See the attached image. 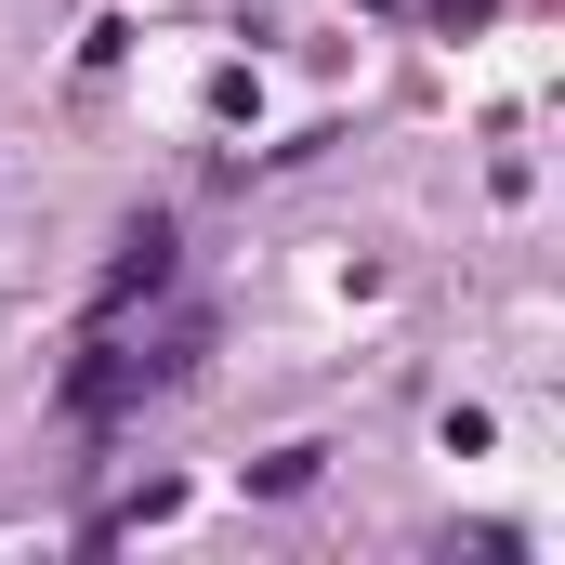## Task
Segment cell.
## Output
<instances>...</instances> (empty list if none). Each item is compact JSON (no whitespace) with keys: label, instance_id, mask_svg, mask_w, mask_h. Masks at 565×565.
<instances>
[{"label":"cell","instance_id":"cell-1","mask_svg":"<svg viewBox=\"0 0 565 565\" xmlns=\"http://www.w3.org/2000/svg\"><path fill=\"white\" fill-rule=\"evenodd\" d=\"M184 355H198V316L184 329H158V342H132L119 316H93V342H79V369H66V408L106 434V422H132L145 395H171L184 382Z\"/></svg>","mask_w":565,"mask_h":565},{"label":"cell","instance_id":"cell-2","mask_svg":"<svg viewBox=\"0 0 565 565\" xmlns=\"http://www.w3.org/2000/svg\"><path fill=\"white\" fill-rule=\"evenodd\" d=\"M145 289H171V224H132V237H119V264H106V289H93V316H132Z\"/></svg>","mask_w":565,"mask_h":565}]
</instances>
